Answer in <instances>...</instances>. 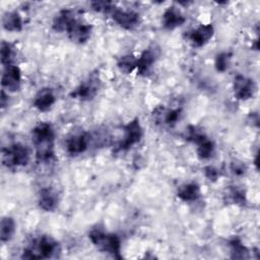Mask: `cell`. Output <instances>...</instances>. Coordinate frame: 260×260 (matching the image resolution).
<instances>
[{
  "label": "cell",
  "mask_w": 260,
  "mask_h": 260,
  "mask_svg": "<svg viewBox=\"0 0 260 260\" xmlns=\"http://www.w3.org/2000/svg\"><path fill=\"white\" fill-rule=\"evenodd\" d=\"M143 136V129L138 119L130 121L124 127V137L118 145V150H127L138 143Z\"/></svg>",
  "instance_id": "8992f818"
},
{
  "label": "cell",
  "mask_w": 260,
  "mask_h": 260,
  "mask_svg": "<svg viewBox=\"0 0 260 260\" xmlns=\"http://www.w3.org/2000/svg\"><path fill=\"white\" fill-rule=\"evenodd\" d=\"M231 171L237 175V176H241V175H244L247 171V167L244 162L242 161H239V160H235L231 164Z\"/></svg>",
  "instance_id": "f1b7e54d"
},
{
  "label": "cell",
  "mask_w": 260,
  "mask_h": 260,
  "mask_svg": "<svg viewBox=\"0 0 260 260\" xmlns=\"http://www.w3.org/2000/svg\"><path fill=\"white\" fill-rule=\"evenodd\" d=\"M20 82H21L20 69L13 64L5 66L2 73V78H1L2 87L9 91H16L20 87Z\"/></svg>",
  "instance_id": "30bf717a"
},
{
  "label": "cell",
  "mask_w": 260,
  "mask_h": 260,
  "mask_svg": "<svg viewBox=\"0 0 260 260\" xmlns=\"http://www.w3.org/2000/svg\"><path fill=\"white\" fill-rule=\"evenodd\" d=\"M100 78L99 75L92 73L88 76L86 80L81 82L71 93L70 95L73 99H79L82 101H88L95 96L100 88Z\"/></svg>",
  "instance_id": "5b68a950"
},
{
  "label": "cell",
  "mask_w": 260,
  "mask_h": 260,
  "mask_svg": "<svg viewBox=\"0 0 260 260\" xmlns=\"http://www.w3.org/2000/svg\"><path fill=\"white\" fill-rule=\"evenodd\" d=\"M15 233V221L12 217L4 216L1 219L0 223V241L8 242L11 240Z\"/></svg>",
  "instance_id": "ffe728a7"
},
{
  "label": "cell",
  "mask_w": 260,
  "mask_h": 260,
  "mask_svg": "<svg viewBox=\"0 0 260 260\" xmlns=\"http://www.w3.org/2000/svg\"><path fill=\"white\" fill-rule=\"evenodd\" d=\"M111 14L114 21L125 29H133L140 22L139 14L132 10H123L115 7Z\"/></svg>",
  "instance_id": "9c48e42d"
},
{
  "label": "cell",
  "mask_w": 260,
  "mask_h": 260,
  "mask_svg": "<svg viewBox=\"0 0 260 260\" xmlns=\"http://www.w3.org/2000/svg\"><path fill=\"white\" fill-rule=\"evenodd\" d=\"M59 252L58 243L49 236L39 237L23 249L21 258L24 259H43L52 258Z\"/></svg>",
  "instance_id": "7a4b0ae2"
},
{
  "label": "cell",
  "mask_w": 260,
  "mask_h": 260,
  "mask_svg": "<svg viewBox=\"0 0 260 260\" xmlns=\"http://www.w3.org/2000/svg\"><path fill=\"white\" fill-rule=\"evenodd\" d=\"M159 53V48L155 45H151L147 49H145L137 58L136 69L138 73L141 75L146 74L151 68L152 64L157 60Z\"/></svg>",
  "instance_id": "8fae6325"
},
{
  "label": "cell",
  "mask_w": 260,
  "mask_h": 260,
  "mask_svg": "<svg viewBox=\"0 0 260 260\" xmlns=\"http://www.w3.org/2000/svg\"><path fill=\"white\" fill-rule=\"evenodd\" d=\"M31 140L39 162H49L54 158L55 132L51 124L47 122L37 124L31 131Z\"/></svg>",
  "instance_id": "6da1fadb"
},
{
  "label": "cell",
  "mask_w": 260,
  "mask_h": 260,
  "mask_svg": "<svg viewBox=\"0 0 260 260\" xmlns=\"http://www.w3.org/2000/svg\"><path fill=\"white\" fill-rule=\"evenodd\" d=\"M0 56H1V63L4 66H8L11 64L12 56H13V48L11 44L7 42H2L0 47Z\"/></svg>",
  "instance_id": "484cf974"
},
{
  "label": "cell",
  "mask_w": 260,
  "mask_h": 260,
  "mask_svg": "<svg viewBox=\"0 0 260 260\" xmlns=\"http://www.w3.org/2000/svg\"><path fill=\"white\" fill-rule=\"evenodd\" d=\"M231 58H232V54L228 53V52H221V53L217 54L215 57V62H214L216 70L218 72H224L230 65Z\"/></svg>",
  "instance_id": "4316f807"
},
{
  "label": "cell",
  "mask_w": 260,
  "mask_h": 260,
  "mask_svg": "<svg viewBox=\"0 0 260 260\" xmlns=\"http://www.w3.org/2000/svg\"><path fill=\"white\" fill-rule=\"evenodd\" d=\"M231 249V258L233 259H246L249 257V251L244 244L237 238L233 239L229 243Z\"/></svg>",
  "instance_id": "44dd1931"
},
{
  "label": "cell",
  "mask_w": 260,
  "mask_h": 260,
  "mask_svg": "<svg viewBox=\"0 0 260 260\" xmlns=\"http://www.w3.org/2000/svg\"><path fill=\"white\" fill-rule=\"evenodd\" d=\"M234 94L238 100L246 101L254 95L256 90V85L251 78L244 75H237L234 80Z\"/></svg>",
  "instance_id": "52a82bcc"
},
{
  "label": "cell",
  "mask_w": 260,
  "mask_h": 260,
  "mask_svg": "<svg viewBox=\"0 0 260 260\" xmlns=\"http://www.w3.org/2000/svg\"><path fill=\"white\" fill-rule=\"evenodd\" d=\"M157 110L159 113L155 115H157L159 119H161V121H164V123L167 125H175L181 117V109L166 110L164 108H158Z\"/></svg>",
  "instance_id": "7402d4cb"
},
{
  "label": "cell",
  "mask_w": 260,
  "mask_h": 260,
  "mask_svg": "<svg viewBox=\"0 0 260 260\" xmlns=\"http://www.w3.org/2000/svg\"><path fill=\"white\" fill-rule=\"evenodd\" d=\"M214 143L208 138L206 137L205 139H203L201 142H199L197 144V156L200 159H207L210 158L214 152Z\"/></svg>",
  "instance_id": "603a6c76"
},
{
  "label": "cell",
  "mask_w": 260,
  "mask_h": 260,
  "mask_svg": "<svg viewBox=\"0 0 260 260\" xmlns=\"http://www.w3.org/2000/svg\"><path fill=\"white\" fill-rule=\"evenodd\" d=\"M88 238L101 251L111 254L115 258H121V241L117 235L105 233L103 230L95 228L89 232Z\"/></svg>",
  "instance_id": "3957f363"
},
{
  "label": "cell",
  "mask_w": 260,
  "mask_h": 260,
  "mask_svg": "<svg viewBox=\"0 0 260 260\" xmlns=\"http://www.w3.org/2000/svg\"><path fill=\"white\" fill-rule=\"evenodd\" d=\"M29 160V151L21 143H13L2 149V162L7 168L24 167Z\"/></svg>",
  "instance_id": "277c9868"
},
{
  "label": "cell",
  "mask_w": 260,
  "mask_h": 260,
  "mask_svg": "<svg viewBox=\"0 0 260 260\" xmlns=\"http://www.w3.org/2000/svg\"><path fill=\"white\" fill-rule=\"evenodd\" d=\"M186 21L185 16L176 6H170L162 14V26L167 29H174Z\"/></svg>",
  "instance_id": "9a60e30c"
},
{
  "label": "cell",
  "mask_w": 260,
  "mask_h": 260,
  "mask_svg": "<svg viewBox=\"0 0 260 260\" xmlns=\"http://www.w3.org/2000/svg\"><path fill=\"white\" fill-rule=\"evenodd\" d=\"M74 11L71 9H63L60 10L53 19V28L56 31L63 32L67 31L71 24L75 21Z\"/></svg>",
  "instance_id": "e0dca14e"
},
{
  "label": "cell",
  "mask_w": 260,
  "mask_h": 260,
  "mask_svg": "<svg viewBox=\"0 0 260 260\" xmlns=\"http://www.w3.org/2000/svg\"><path fill=\"white\" fill-rule=\"evenodd\" d=\"M228 199H229V201H231L234 204L244 205L246 203L245 192L238 187H232L229 189Z\"/></svg>",
  "instance_id": "d4e9b609"
},
{
  "label": "cell",
  "mask_w": 260,
  "mask_h": 260,
  "mask_svg": "<svg viewBox=\"0 0 260 260\" xmlns=\"http://www.w3.org/2000/svg\"><path fill=\"white\" fill-rule=\"evenodd\" d=\"M39 206L45 211H53L59 203L58 192L52 187L43 188L39 193Z\"/></svg>",
  "instance_id": "5bb4252c"
},
{
  "label": "cell",
  "mask_w": 260,
  "mask_h": 260,
  "mask_svg": "<svg viewBox=\"0 0 260 260\" xmlns=\"http://www.w3.org/2000/svg\"><path fill=\"white\" fill-rule=\"evenodd\" d=\"M213 26L212 24H201L197 28L189 31L187 35L188 40L195 47H202L205 45L213 36Z\"/></svg>",
  "instance_id": "4fadbf2b"
},
{
  "label": "cell",
  "mask_w": 260,
  "mask_h": 260,
  "mask_svg": "<svg viewBox=\"0 0 260 260\" xmlns=\"http://www.w3.org/2000/svg\"><path fill=\"white\" fill-rule=\"evenodd\" d=\"M91 8L98 12H112L115 5L109 1H92L90 3Z\"/></svg>",
  "instance_id": "83f0119b"
},
{
  "label": "cell",
  "mask_w": 260,
  "mask_h": 260,
  "mask_svg": "<svg viewBox=\"0 0 260 260\" xmlns=\"http://www.w3.org/2000/svg\"><path fill=\"white\" fill-rule=\"evenodd\" d=\"M204 175L205 177L209 180V181H216L218 176H219V173H218V170L215 169L214 167H211V166H208V167H205L204 168Z\"/></svg>",
  "instance_id": "f546056e"
},
{
  "label": "cell",
  "mask_w": 260,
  "mask_h": 260,
  "mask_svg": "<svg viewBox=\"0 0 260 260\" xmlns=\"http://www.w3.org/2000/svg\"><path fill=\"white\" fill-rule=\"evenodd\" d=\"M118 68L125 74L131 73L133 70L136 69L137 66V58L134 57L133 55H125L122 56L118 63Z\"/></svg>",
  "instance_id": "cb8c5ba5"
},
{
  "label": "cell",
  "mask_w": 260,
  "mask_h": 260,
  "mask_svg": "<svg viewBox=\"0 0 260 260\" xmlns=\"http://www.w3.org/2000/svg\"><path fill=\"white\" fill-rule=\"evenodd\" d=\"M2 25L8 31H19L22 29V19L18 12L9 11L3 14Z\"/></svg>",
  "instance_id": "d6986e66"
},
{
  "label": "cell",
  "mask_w": 260,
  "mask_h": 260,
  "mask_svg": "<svg viewBox=\"0 0 260 260\" xmlns=\"http://www.w3.org/2000/svg\"><path fill=\"white\" fill-rule=\"evenodd\" d=\"M56 101L55 94L50 87H44L38 91L34 100V107L41 112L49 111Z\"/></svg>",
  "instance_id": "2e32d148"
},
{
  "label": "cell",
  "mask_w": 260,
  "mask_h": 260,
  "mask_svg": "<svg viewBox=\"0 0 260 260\" xmlns=\"http://www.w3.org/2000/svg\"><path fill=\"white\" fill-rule=\"evenodd\" d=\"M6 98H7V95L5 94L4 90H2L1 91V107L2 108H4L6 106Z\"/></svg>",
  "instance_id": "4dcf8cb0"
},
{
  "label": "cell",
  "mask_w": 260,
  "mask_h": 260,
  "mask_svg": "<svg viewBox=\"0 0 260 260\" xmlns=\"http://www.w3.org/2000/svg\"><path fill=\"white\" fill-rule=\"evenodd\" d=\"M91 30H92V26L90 24L84 23L75 19V21L68 28L67 34L69 39L72 42L83 44L90 38Z\"/></svg>",
  "instance_id": "7c38bea8"
},
{
  "label": "cell",
  "mask_w": 260,
  "mask_h": 260,
  "mask_svg": "<svg viewBox=\"0 0 260 260\" xmlns=\"http://www.w3.org/2000/svg\"><path fill=\"white\" fill-rule=\"evenodd\" d=\"M200 195H201L200 187L197 183H194V182L187 183L180 186L177 192V196L185 202L196 201L200 197Z\"/></svg>",
  "instance_id": "ac0fdd59"
},
{
  "label": "cell",
  "mask_w": 260,
  "mask_h": 260,
  "mask_svg": "<svg viewBox=\"0 0 260 260\" xmlns=\"http://www.w3.org/2000/svg\"><path fill=\"white\" fill-rule=\"evenodd\" d=\"M89 139L86 132H78L70 135L65 141L66 151L71 155L83 153L88 148Z\"/></svg>",
  "instance_id": "ba28073f"
}]
</instances>
